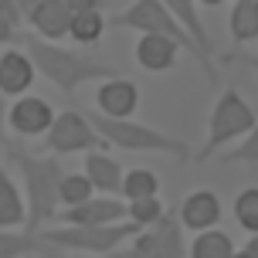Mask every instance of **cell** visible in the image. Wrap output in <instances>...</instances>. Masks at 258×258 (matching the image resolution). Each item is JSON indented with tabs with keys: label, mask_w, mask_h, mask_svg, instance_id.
I'll use <instances>...</instances> for the list:
<instances>
[{
	"label": "cell",
	"mask_w": 258,
	"mask_h": 258,
	"mask_svg": "<svg viewBox=\"0 0 258 258\" xmlns=\"http://www.w3.org/2000/svg\"><path fill=\"white\" fill-rule=\"evenodd\" d=\"M11 146V160L17 173L24 177L27 187V201H24V228L21 231L27 238H38L41 228L51 218H58V190H61V180L68 177V170L61 167L58 156H31L21 146V143H7Z\"/></svg>",
	"instance_id": "obj_1"
},
{
	"label": "cell",
	"mask_w": 258,
	"mask_h": 258,
	"mask_svg": "<svg viewBox=\"0 0 258 258\" xmlns=\"http://www.w3.org/2000/svg\"><path fill=\"white\" fill-rule=\"evenodd\" d=\"M17 41L24 44L27 61L34 64V72L54 82L64 95L78 92L85 82H109V78H119L122 68L109 61H99V58H89V54L68 51V48H58L51 41L38 38V34H17Z\"/></svg>",
	"instance_id": "obj_2"
},
{
	"label": "cell",
	"mask_w": 258,
	"mask_h": 258,
	"mask_svg": "<svg viewBox=\"0 0 258 258\" xmlns=\"http://www.w3.org/2000/svg\"><path fill=\"white\" fill-rule=\"evenodd\" d=\"M89 126L95 129V136L116 150H133V153H170L173 160H187V143L170 136L163 129L143 126V122H133V119H105V116H89Z\"/></svg>",
	"instance_id": "obj_3"
},
{
	"label": "cell",
	"mask_w": 258,
	"mask_h": 258,
	"mask_svg": "<svg viewBox=\"0 0 258 258\" xmlns=\"http://www.w3.org/2000/svg\"><path fill=\"white\" fill-rule=\"evenodd\" d=\"M143 228L133 221H119V224H105V228H44L38 234V245L58 248V251H89V255L102 258L112 255L122 241L136 238Z\"/></svg>",
	"instance_id": "obj_4"
},
{
	"label": "cell",
	"mask_w": 258,
	"mask_h": 258,
	"mask_svg": "<svg viewBox=\"0 0 258 258\" xmlns=\"http://www.w3.org/2000/svg\"><path fill=\"white\" fill-rule=\"evenodd\" d=\"M255 122H258V119H255V109H251V105H248L234 89H228L218 99L214 112H211V129H207L204 150L197 153V160H207V156H214V150H218V146L238 140V136H248V133L255 129Z\"/></svg>",
	"instance_id": "obj_5"
},
{
	"label": "cell",
	"mask_w": 258,
	"mask_h": 258,
	"mask_svg": "<svg viewBox=\"0 0 258 258\" xmlns=\"http://www.w3.org/2000/svg\"><path fill=\"white\" fill-rule=\"evenodd\" d=\"M112 24L116 27H133V31H140V34L167 38V41H173L177 48H187V51L197 58V48H194L190 38L183 34V27L173 21V14L167 11L163 0H136V4H129L122 14L112 17Z\"/></svg>",
	"instance_id": "obj_6"
},
{
	"label": "cell",
	"mask_w": 258,
	"mask_h": 258,
	"mask_svg": "<svg viewBox=\"0 0 258 258\" xmlns=\"http://www.w3.org/2000/svg\"><path fill=\"white\" fill-rule=\"evenodd\" d=\"M183 228L180 218L173 211H163L160 221H153L150 228H143L133 245L126 248V258H183Z\"/></svg>",
	"instance_id": "obj_7"
},
{
	"label": "cell",
	"mask_w": 258,
	"mask_h": 258,
	"mask_svg": "<svg viewBox=\"0 0 258 258\" xmlns=\"http://www.w3.org/2000/svg\"><path fill=\"white\" fill-rule=\"evenodd\" d=\"M44 146L51 150L54 156H64V153H82V150H102L105 143L95 136V129L89 126V119L82 116L78 109H64L58 112L51 122V129L44 133Z\"/></svg>",
	"instance_id": "obj_8"
},
{
	"label": "cell",
	"mask_w": 258,
	"mask_h": 258,
	"mask_svg": "<svg viewBox=\"0 0 258 258\" xmlns=\"http://www.w3.org/2000/svg\"><path fill=\"white\" fill-rule=\"evenodd\" d=\"M167 11L173 14V21L183 27V34L190 38V44L197 48V61L201 68L207 72V82L211 85H218V68H214V44H211V34H207V27L201 24V14H197V4L190 0H167Z\"/></svg>",
	"instance_id": "obj_9"
},
{
	"label": "cell",
	"mask_w": 258,
	"mask_h": 258,
	"mask_svg": "<svg viewBox=\"0 0 258 258\" xmlns=\"http://www.w3.org/2000/svg\"><path fill=\"white\" fill-rule=\"evenodd\" d=\"M61 221L68 228H105V224H119V221H129L126 204L122 201H112V197H92L85 204L64 207Z\"/></svg>",
	"instance_id": "obj_10"
},
{
	"label": "cell",
	"mask_w": 258,
	"mask_h": 258,
	"mask_svg": "<svg viewBox=\"0 0 258 258\" xmlns=\"http://www.w3.org/2000/svg\"><path fill=\"white\" fill-rule=\"evenodd\" d=\"M27 21L34 24L38 34H44V41L64 38L68 27H72V17H75V7L72 0H31L24 4Z\"/></svg>",
	"instance_id": "obj_11"
},
{
	"label": "cell",
	"mask_w": 258,
	"mask_h": 258,
	"mask_svg": "<svg viewBox=\"0 0 258 258\" xmlns=\"http://www.w3.org/2000/svg\"><path fill=\"white\" fill-rule=\"evenodd\" d=\"M140 105V85L133 78L119 75L99 82V116L105 119H129Z\"/></svg>",
	"instance_id": "obj_12"
},
{
	"label": "cell",
	"mask_w": 258,
	"mask_h": 258,
	"mask_svg": "<svg viewBox=\"0 0 258 258\" xmlns=\"http://www.w3.org/2000/svg\"><path fill=\"white\" fill-rule=\"evenodd\" d=\"M7 122H11L21 136H41V133H48L54 122V109L44 99L38 95H24V99H17L14 109L7 112Z\"/></svg>",
	"instance_id": "obj_13"
},
{
	"label": "cell",
	"mask_w": 258,
	"mask_h": 258,
	"mask_svg": "<svg viewBox=\"0 0 258 258\" xmlns=\"http://www.w3.org/2000/svg\"><path fill=\"white\" fill-rule=\"evenodd\" d=\"M180 228H190V231L204 234V231H214V224L221 221V201L218 194L211 190H194L187 201L180 204Z\"/></svg>",
	"instance_id": "obj_14"
},
{
	"label": "cell",
	"mask_w": 258,
	"mask_h": 258,
	"mask_svg": "<svg viewBox=\"0 0 258 258\" xmlns=\"http://www.w3.org/2000/svg\"><path fill=\"white\" fill-rule=\"evenodd\" d=\"M34 82V64L27 61L24 51H11L0 54V95H17V92H27Z\"/></svg>",
	"instance_id": "obj_15"
},
{
	"label": "cell",
	"mask_w": 258,
	"mask_h": 258,
	"mask_svg": "<svg viewBox=\"0 0 258 258\" xmlns=\"http://www.w3.org/2000/svg\"><path fill=\"white\" fill-rule=\"evenodd\" d=\"M85 180L92 183V190L99 194H119L122 190V170L112 156H105L102 150L85 156Z\"/></svg>",
	"instance_id": "obj_16"
},
{
	"label": "cell",
	"mask_w": 258,
	"mask_h": 258,
	"mask_svg": "<svg viewBox=\"0 0 258 258\" xmlns=\"http://www.w3.org/2000/svg\"><path fill=\"white\" fill-rule=\"evenodd\" d=\"M136 61L146 72H170L177 61V44L167 38H156V34H143L136 44Z\"/></svg>",
	"instance_id": "obj_17"
},
{
	"label": "cell",
	"mask_w": 258,
	"mask_h": 258,
	"mask_svg": "<svg viewBox=\"0 0 258 258\" xmlns=\"http://www.w3.org/2000/svg\"><path fill=\"white\" fill-rule=\"evenodd\" d=\"M72 7H75V17H72V27H68V34L78 41V44H92V41L102 38V11H99V4L95 0H72Z\"/></svg>",
	"instance_id": "obj_18"
},
{
	"label": "cell",
	"mask_w": 258,
	"mask_h": 258,
	"mask_svg": "<svg viewBox=\"0 0 258 258\" xmlns=\"http://www.w3.org/2000/svg\"><path fill=\"white\" fill-rule=\"evenodd\" d=\"M21 224H24V201L14 187L11 173L0 163V231H14Z\"/></svg>",
	"instance_id": "obj_19"
},
{
	"label": "cell",
	"mask_w": 258,
	"mask_h": 258,
	"mask_svg": "<svg viewBox=\"0 0 258 258\" xmlns=\"http://www.w3.org/2000/svg\"><path fill=\"white\" fill-rule=\"evenodd\" d=\"M231 34L241 44L258 38V0H238L231 7Z\"/></svg>",
	"instance_id": "obj_20"
},
{
	"label": "cell",
	"mask_w": 258,
	"mask_h": 258,
	"mask_svg": "<svg viewBox=\"0 0 258 258\" xmlns=\"http://www.w3.org/2000/svg\"><path fill=\"white\" fill-rule=\"evenodd\" d=\"M231 255H234V248L224 231H204V234H197L190 245V258H231Z\"/></svg>",
	"instance_id": "obj_21"
},
{
	"label": "cell",
	"mask_w": 258,
	"mask_h": 258,
	"mask_svg": "<svg viewBox=\"0 0 258 258\" xmlns=\"http://www.w3.org/2000/svg\"><path fill=\"white\" fill-rule=\"evenodd\" d=\"M156 190H160V180H156V173L153 170H129L126 173V180H122V194L129 197V204L133 201H146V197H156Z\"/></svg>",
	"instance_id": "obj_22"
},
{
	"label": "cell",
	"mask_w": 258,
	"mask_h": 258,
	"mask_svg": "<svg viewBox=\"0 0 258 258\" xmlns=\"http://www.w3.org/2000/svg\"><path fill=\"white\" fill-rule=\"evenodd\" d=\"M234 218L241 228H248L251 234H258V187H245L234 201Z\"/></svg>",
	"instance_id": "obj_23"
},
{
	"label": "cell",
	"mask_w": 258,
	"mask_h": 258,
	"mask_svg": "<svg viewBox=\"0 0 258 258\" xmlns=\"http://www.w3.org/2000/svg\"><path fill=\"white\" fill-rule=\"evenodd\" d=\"M58 201H61L64 207H75V204H85V201H92V183L85 180V173H68V177L61 180Z\"/></svg>",
	"instance_id": "obj_24"
},
{
	"label": "cell",
	"mask_w": 258,
	"mask_h": 258,
	"mask_svg": "<svg viewBox=\"0 0 258 258\" xmlns=\"http://www.w3.org/2000/svg\"><path fill=\"white\" fill-rule=\"evenodd\" d=\"M38 251V238H27L24 231H0V258H21Z\"/></svg>",
	"instance_id": "obj_25"
},
{
	"label": "cell",
	"mask_w": 258,
	"mask_h": 258,
	"mask_svg": "<svg viewBox=\"0 0 258 258\" xmlns=\"http://www.w3.org/2000/svg\"><path fill=\"white\" fill-rule=\"evenodd\" d=\"M126 214L133 224H140V228H150L153 221H160V214H163V204L156 201V197H146V201H133V204L126 207Z\"/></svg>",
	"instance_id": "obj_26"
},
{
	"label": "cell",
	"mask_w": 258,
	"mask_h": 258,
	"mask_svg": "<svg viewBox=\"0 0 258 258\" xmlns=\"http://www.w3.org/2000/svg\"><path fill=\"white\" fill-rule=\"evenodd\" d=\"M224 163H258V122H255V129L245 136L241 146H234V150L224 153Z\"/></svg>",
	"instance_id": "obj_27"
},
{
	"label": "cell",
	"mask_w": 258,
	"mask_h": 258,
	"mask_svg": "<svg viewBox=\"0 0 258 258\" xmlns=\"http://www.w3.org/2000/svg\"><path fill=\"white\" fill-rule=\"evenodd\" d=\"M24 4H14V0H0V17H4V21H7V24L14 27V31H17V34H21V21H24Z\"/></svg>",
	"instance_id": "obj_28"
},
{
	"label": "cell",
	"mask_w": 258,
	"mask_h": 258,
	"mask_svg": "<svg viewBox=\"0 0 258 258\" xmlns=\"http://www.w3.org/2000/svg\"><path fill=\"white\" fill-rule=\"evenodd\" d=\"M38 255H44V258H85V255H68V251H58V248H48V245H38ZM102 258H126V251L122 255L112 251V255H102Z\"/></svg>",
	"instance_id": "obj_29"
},
{
	"label": "cell",
	"mask_w": 258,
	"mask_h": 258,
	"mask_svg": "<svg viewBox=\"0 0 258 258\" xmlns=\"http://www.w3.org/2000/svg\"><path fill=\"white\" fill-rule=\"evenodd\" d=\"M11 41H17V31H14V27L0 17V44H11Z\"/></svg>",
	"instance_id": "obj_30"
},
{
	"label": "cell",
	"mask_w": 258,
	"mask_h": 258,
	"mask_svg": "<svg viewBox=\"0 0 258 258\" xmlns=\"http://www.w3.org/2000/svg\"><path fill=\"white\" fill-rule=\"evenodd\" d=\"M4 126H7V102H4V95H0V143H7V133H4Z\"/></svg>",
	"instance_id": "obj_31"
},
{
	"label": "cell",
	"mask_w": 258,
	"mask_h": 258,
	"mask_svg": "<svg viewBox=\"0 0 258 258\" xmlns=\"http://www.w3.org/2000/svg\"><path fill=\"white\" fill-rule=\"evenodd\" d=\"M245 255H248V258H258V234H251V238H248Z\"/></svg>",
	"instance_id": "obj_32"
},
{
	"label": "cell",
	"mask_w": 258,
	"mask_h": 258,
	"mask_svg": "<svg viewBox=\"0 0 258 258\" xmlns=\"http://www.w3.org/2000/svg\"><path fill=\"white\" fill-rule=\"evenodd\" d=\"M248 64H251V68L258 72V54H255V58H248Z\"/></svg>",
	"instance_id": "obj_33"
},
{
	"label": "cell",
	"mask_w": 258,
	"mask_h": 258,
	"mask_svg": "<svg viewBox=\"0 0 258 258\" xmlns=\"http://www.w3.org/2000/svg\"><path fill=\"white\" fill-rule=\"evenodd\" d=\"M231 258H248V255H245V251H238V255H231Z\"/></svg>",
	"instance_id": "obj_34"
}]
</instances>
